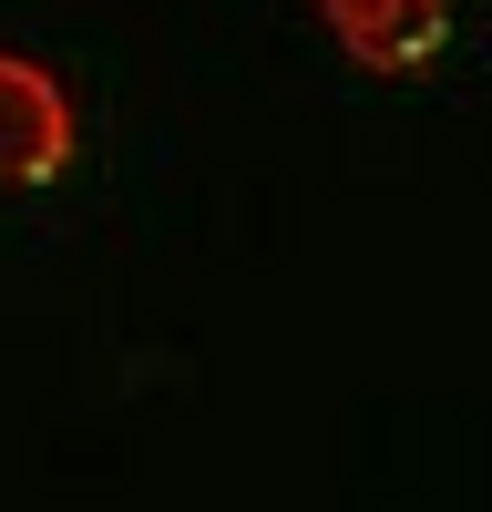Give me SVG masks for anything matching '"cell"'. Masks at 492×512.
Returning a JSON list of instances; mask_svg holds the SVG:
<instances>
[{"label": "cell", "mask_w": 492, "mask_h": 512, "mask_svg": "<svg viewBox=\"0 0 492 512\" xmlns=\"http://www.w3.org/2000/svg\"><path fill=\"white\" fill-rule=\"evenodd\" d=\"M72 154V93L31 52H0V195L52 185Z\"/></svg>", "instance_id": "1"}, {"label": "cell", "mask_w": 492, "mask_h": 512, "mask_svg": "<svg viewBox=\"0 0 492 512\" xmlns=\"http://www.w3.org/2000/svg\"><path fill=\"white\" fill-rule=\"evenodd\" d=\"M318 21L369 72H421L441 52V31H451V0H318Z\"/></svg>", "instance_id": "2"}]
</instances>
